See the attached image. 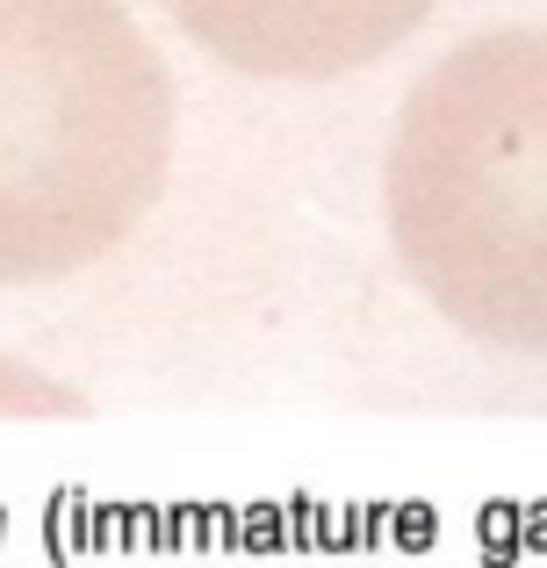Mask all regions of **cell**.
Wrapping results in <instances>:
<instances>
[{"instance_id": "cell-1", "label": "cell", "mask_w": 547, "mask_h": 568, "mask_svg": "<svg viewBox=\"0 0 547 568\" xmlns=\"http://www.w3.org/2000/svg\"><path fill=\"white\" fill-rule=\"evenodd\" d=\"M389 237L447 324L547 353V29L454 43L389 138Z\"/></svg>"}, {"instance_id": "cell-2", "label": "cell", "mask_w": 547, "mask_h": 568, "mask_svg": "<svg viewBox=\"0 0 547 568\" xmlns=\"http://www.w3.org/2000/svg\"><path fill=\"white\" fill-rule=\"evenodd\" d=\"M173 166V72L123 0H0V288L109 260Z\"/></svg>"}, {"instance_id": "cell-3", "label": "cell", "mask_w": 547, "mask_h": 568, "mask_svg": "<svg viewBox=\"0 0 547 568\" xmlns=\"http://www.w3.org/2000/svg\"><path fill=\"white\" fill-rule=\"evenodd\" d=\"M439 0H166V14L231 72L346 80L389 58Z\"/></svg>"}, {"instance_id": "cell-4", "label": "cell", "mask_w": 547, "mask_h": 568, "mask_svg": "<svg viewBox=\"0 0 547 568\" xmlns=\"http://www.w3.org/2000/svg\"><path fill=\"white\" fill-rule=\"evenodd\" d=\"M0 410H72V396H65L58 382L29 375V367L0 361Z\"/></svg>"}]
</instances>
